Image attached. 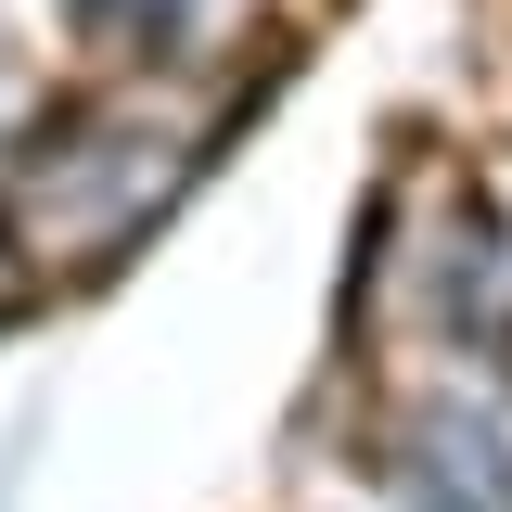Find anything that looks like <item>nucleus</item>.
Masks as SVG:
<instances>
[{"mask_svg": "<svg viewBox=\"0 0 512 512\" xmlns=\"http://www.w3.org/2000/svg\"><path fill=\"white\" fill-rule=\"evenodd\" d=\"M423 461L461 512H512V384H461L423 436Z\"/></svg>", "mask_w": 512, "mask_h": 512, "instance_id": "obj_1", "label": "nucleus"}, {"mask_svg": "<svg viewBox=\"0 0 512 512\" xmlns=\"http://www.w3.org/2000/svg\"><path fill=\"white\" fill-rule=\"evenodd\" d=\"M64 26L90 39V52H116V64H141V52H167L192 26V0H64Z\"/></svg>", "mask_w": 512, "mask_h": 512, "instance_id": "obj_2", "label": "nucleus"}]
</instances>
